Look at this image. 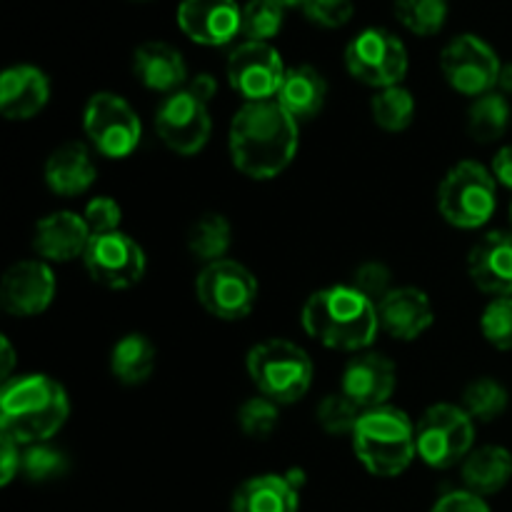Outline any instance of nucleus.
Here are the masks:
<instances>
[{"label":"nucleus","mask_w":512,"mask_h":512,"mask_svg":"<svg viewBox=\"0 0 512 512\" xmlns=\"http://www.w3.org/2000/svg\"><path fill=\"white\" fill-rule=\"evenodd\" d=\"M298 145L300 123L278 100L243 103L230 120V160L250 180H273L285 173Z\"/></svg>","instance_id":"f257e3e1"},{"label":"nucleus","mask_w":512,"mask_h":512,"mask_svg":"<svg viewBox=\"0 0 512 512\" xmlns=\"http://www.w3.org/2000/svg\"><path fill=\"white\" fill-rule=\"evenodd\" d=\"M300 323L308 338L340 353H360L375 343L380 330L378 305L353 285L315 290L300 310Z\"/></svg>","instance_id":"f03ea898"},{"label":"nucleus","mask_w":512,"mask_h":512,"mask_svg":"<svg viewBox=\"0 0 512 512\" xmlns=\"http://www.w3.org/2000/svg\"><path fill=\"white\" fill-rule=\"evenodd\" d=\"M70 415L68 393L48 375H18L0 390V435L20 448L48 443Z\"/></svg>","instance_id":"7ed1b4c3"},{"label":"nucleus","mask_w":512,"mask_h":512,"mask_svg":"<svg viewBox=\"0 0 512 512\" xmlns=\"http://www.w3.org/2000/svg\"><path fill=\"white\" fill-rule=\"evenodd\" d=\"M350 440L355 458L375 478H398L418 458L415 423L393 405L365 410Z\"/></svg>","instance_id":"20e7f679"},{"label":"nucleus","mask_w":512,"mask_h":512,"mask_svg":"<svg viewBox=\"0 0 512 512\" xmlns=\"http://www.w3.org/2000/svg\"><path fill=\"white\" fill-rule=\"evenodd\" d=\"M245 368L260 395L278 405L298 403L313 385V360L300 345L283 338L253 345L245 358Z\"/></svg>","instance_id":"39448f33"},{"label":"nucleus","mask_w":512,"mask_h":512,"mask_svg":"<svg viewBox=\"0 0 512 512\" xmlns=\"http://www.w3.org/2000/svg\"><path fill=\"white\" fill-rule=\"evenodd\" d=\"M498 208V180L475 160H460L445 173L438 188V210L445 223L460 230H478Z\"/></svg>","instance_id":"423d86ee"},{"label":"nucleus","mask_w":512,"mask_h":512,"mask_svg":"<svg viewBox=\"0 0 512 512\" xmlns=\"http://www.w3.org/2000/svg\"><path fill=\"white\" fill-rule=\"evenodd\" d=\"M418 458L435 470H450L463 465L473 453L475 420L460 405H430L415 423Z\"/></svg>","instance_id":"0eeeda50"},{"label":"nucleus","mask_w":512,"mask_h":512,"mask_svg":"<svg viewBox=\"0 0 512 512\" xmlns=\"http://www.w3.org/2000/svg\"><path fill=\"white\" fill-rule=\"evenodd\" d=\"M83 130L95 153L108 160H123L135 153L143 138L138 113L115 93H95L83 108Z\"/></svg>","instance_id":"6e6552de"},{"label":"nucleus","mask_w":512,"mask_h":512,"mask_svg":"<svg viewBox=\"0 0 512 512\" xmlns=\"http://www.w3.org/2000/svg\"><path fill=\"white\" fill-rule=\"evenodd\" d=\"M195 298L213 318L235 323L253 313L258 303V280L243 263L225 258L203 265L195 278Z\"/></svg>","instance_id":"1a4fd4ad"},{"label":"nucleus","mask_w":512,"mask_h":512,"mask_svg":"<svg viewBox=\"0 0 512 512\" xmlns=\"http://www.w3.org/2000/svg\"><path fill=\"white\" fill-rule=\"evenodd\" d=\"M345 68L370 88H393L408 75V50L385 28H365L345 48Z\"/></svg>","instance_id":"9d476101"},{"label":"nucleus","mask_w":512,"mask_h":512,"mask_svg":"<svg viewBox=\"0 0 512 512\" xmlns=\"http://www.w3.org/2000/svg\"><path fill=\"white\" fill-rule=\"evenodd\" d=\"M208 105V100L195 95L188 85L170 93L155 113V130L160 140L178 155L200 153L213 133Z\"/></svg>","instance_id":"9b49d317"},{"label":"nucleus","mask_w":512,"mask_h":512,"mask_svg":"<svg viewBox=\"0 0 512 512\" xmlns=\"http://www.w3.org/2000/svg\"><path fill=\"white\" fill-rule=\"evenodd\" d=\"M503 63L498 53L478 35H458L445 45L440 55V70L450 88L460 95L480 98L485 93H493L498 85V75Z\"/></svg>","instance_id":"f8f14e48"},{"label":"nucleus","mask_w":512,"mask_h":512,"mask_svg":"<svg viewBox=\"0 0 512 512\" xmlns=\"http://www.w3.org/2000/svg\"><path fill=\"white\" fill-rule=\"evenodd\" d=\"M285 65L278 50L270 43L235 45L228 58V83L245 103L275 100L285 78Z\"/></svg>","instance_id":"ddd939ff"},{"label":"nucleus","mask_w":512,"mask_h":512,"mask_svg":"<svg viewBox=\"0 0 512 512\" xmlns=\"http://www.w3.org/2000/svg\"><path fill=\"white\" fill-rule=\"evenodd\" d=\"M85 270L93 283L108 290H130L145 275V250L125 233L93 235L83 258Z\"/></svg>","instance_id":"4468645a"},{"label":"nucleus","mask_w":512,"mask_h":512,"mask_svg":"<svg viewBox=\"0 0 512 512\" xmlns=\"http://www.w3.org/2000/svg\"><path fill=\"white\" fill-rule=\"evenodd\" d=\"M55 273L45 260H18L0 280V308L15 318L45 313L55 298Z\"/></svg>","instance_id":"2eb2a0df"},{"label":"nucleus","mask_w":512,"mask_h":512,"mask_svg":"<svg viewBox=\"0 0 512 512\" xmlns=\"http://www.w3.org/2000/svg\"><path fill=\"white\" fill-rule=\"evenodd\" d=\"M398 385V370L390 358L380 353H360L348 360L340 375V393L353 400L360 410H375L388 405Z\"/></svg>","instance_id":"dca6fc26"},{"label":"nucleus","mask_w":512,"mask_h":512,"mask_svg":"<svg viewBox=\"0 0 512 512\" xmlns=\"http://www.w3.org/2000/svg\"><path fill=\"white\" fill-rule=\"evenodd\" d=\"M243 8L235 0H183L178 25L193 43L220 48L240 33Z\"/></svg>","instance_id":"f3484780"},{"label":"nucleus","mask_w":512,"mask_h":512,"mask_svg":"<svg viewBox=\"0 0 512 512\" xmlns=\"http://www.w3.org/2000/svg\"><path fill=\"white\" fill-rule=\"evenodd\" d=\"M93 240L88 223L80 213L73 210H55L35 223L33 250L45 263H70L83 260L88 245Z\"/></svg>","instance_id":"a211bd4d"},{"label":"nucleus","mask_w":512,"mask_h":512,"mask_svg":"<svg viewBox=\"0 0 512 512\" xmlns=\"http://www.w3.org/2000/svg\"><path fill=\"white\" fill-rule=\"evenodd\" d=\"M468 275L485 295L512 298V230H493L473 245Z\"/></svg>","instance_id":"6ab92c4d"},{"label":"nucleus","mask_w":512,"mask_h":512,"mask_svg":"<svg viewBox=\"0 0 512 512\" xmlns=\"http://www.w3.org/2000/svg\"><path fill=\"white\" fill-rule=\"evenodd\" d=\"M378 318L383 333L403 343H413L433 328L435 310L425 290L405 285V288H393L388 298L380 300Z\"/></svg>","instance_id":"aec40b11"},{"label":"nucleus","mask_w":512,"mask_h":512,"mask_svg":"<svg viewBox=\"0 0 512 512\" xmlns=\"http://www.w3.org/2000/svg\"><path fill=\"white\" fill-rule=\"evenodd\" d=\"M50 80L35 65H13L0 75V113L8 120H30L48 105Z\"/></svg>","instance_id":"412c9836"},{"label":"nucleus","mask_w":512,"mask_h":512,"mask_svg":"<svg viewBox=\"0 0 512 512\" xmlns=\"http://www.w3.org/2000/svg\"><path fill=\"white\" fill-rule=\"evenodd\" d=\"M95 175H98V170H95L93 153H90L88 145L78 143V140H70V143L55 148L43 168L45 185L60 198L83 195L85 190L93 188Z\"/></svg>","instance_id":"4be33fe9"},{"label":"nucleus","mask_w":512,"mask_h":512,"mask_svg":"<svg viewBox=\"0 0 512 512\" xmlns=\"http://www.w3.org/2000/svg\"><path fill=\"white\" fill-rule=\"evenodd\" d=\"M133 73L145 88L155 90V93L170 95L188 85L185 83L188 68H185L183 53L160 40H150V43L135 48Z\"/></svg>","instance_id":"5701e85b"},{"label":"nucleus","mask_w":512,"mask_h":512,"mask_svg":"<svg viewBox=\"0 0 512 512\" xmlns=\"http://www.w3.org/2000/svg\"><path fill=\"white\" fill-rule=\"evenodd\" d=\"M230 508L233 512H298L300 490L288 475H255L235 490Z\"/></svg>","instance_id":"b1692460"},{"label":"nucleus","mask_w":512,"mask_h":512,"mask_svg":"<svg viewBox=\"0 0 512 512\" xmlns=\"http://www.w3.org/2000/svg\"><path fill=\"white\" fill-rule=\"evenodd\" d=\"M325 98H328V83H325L323 73L313 68V65H293L285 70L283 85H280L278 100L298 123L315 118L323 110Z\"/></svg>","instance_id":"393cba45"},{"label":"nucleus","mask_w":512,"mask_h":512,"mask_svg":"<svg viewBox=\"0 0 512 512\" xmlns=\"http://www.w3.org/2000/svg\"><path fill=\"white\" fill-rule=\"evenodd\" d=\"M465 490L480 495H495L510 483L512 478V453L503 445H483L475 448L460 465Z\"/></svg>","instance_id":"a878e982"},{"label":"nucleus","mask_w":512,"mask_h":512,"mask_svg":"<svg viewBox=\"0 0 512 512\" xmlns=\"http://www.w3.org/2000/svg\"><path fill=\"white\" fill-rule=\"evenodd\" d=\"M155 370V345L145 335L128 333L113 345L110 373L123 385H140Z\"/></svg>","instance_id":"bb28decb"},{"label":"nucleus","mask_w":512,"mask_h":512,"mask_svg":"<svg viewBox=\"0 0 512 512\" xmlns=\"http://www.w3.org/2000/svg\"><path fill=\"white\" fill-rule=\"evenodd\" d=\"M230 243H233V228H230L228 218L220 213L200 215L188 230L190 255L203 265L225 260Z\"/></svg>","instance_id":"cd10ccee"},{"label":"nucleus","mask_w":512,"mask_h":512,"mask_svg":"<svg viewBox=\"0 0 512 512\" xmlns=\"http://www.w3.org/2000/svg\"><path fill=\"white\" fill-rule=\"evenodd\" d=\"M512 110L503 93H485L468 110V133L475 143H495L510 128Z\"/></svg>","instance_id":"c85d7f7f"},{"label":"nucleus","mask_w":512,"mask_h":512,"mask_svg":"<svg viewBox=\"0 0 512 512\" xmlns=\"http://www.w3.org/2000/svg\"><path fill=\"white\" fill-rule=\"evenodd\" d=\"M510 395L503 383L495 378H475L465 385L460 408L475 420V423H493L508 410Z\"/></svg>","instance_id":"c756f323"},{"label":"nucleus","mask_w":512,"mask_h":512,"mask_svg":"<svg viewBox=\"0 0 512 512\" xmlns=\"http://www.w3.org/2000/svg\"><path fill=\"white\" fill-rule=\"evenodd\" d=\"M370 113H373V120L378 128L388 130V133H400V130H405L413 123L415 98L403 85L383 88L373 95Z\"/></svg>","instance_id":"7c9ffc66"},{"label":"nucleus","mask_w":512,"mask_h":512,"mask_svg":"<svg viewBox=\"0 0 512 512\" xmlns=\"http://www.w3.org/2000/svg\"><path fill=\"white\" fill-rule=\"evenodd\" d=\"M395 18L415 35H435L448 18V0H393Z\"/></svg>","instance_id":"2f4dec72"},{"label":"nucleus","mask_w":512,"mask_h":512,"mask_svg":"<svg viewBox=\"0 0 512 512\" xmlns=\"http://www.w3.org/2000/svg\"><path fill=\"white\" fill-rule=\"evenodd\" d=\"M20 473L30 483H50L68 473V455L50 443H35L23 448V465Z\"/></svg>","instance_id":"473e14b6"},{"label":"nucleus","mask_w":512,"mask_h":512,"mask_svg":"<svg viewBox=\"0 0 512 512\" xmlns=\"http://www.w3.org/2000/svg\"><path fill=\"white\" fill-rule=\"evenodd\" d=\"M283 28V5L273 0H248L243 5L240 33L253 43H268Z\"/></svg>","instance_id":"72a5a7b5"},{"label":"nucleus","mask_w":512,"mask_h":512,"mask_svg":"<svg viewBox=\"0 0 512 512\" xmlns=\"http://www.w3.org/2000/svg\"><path fill=\"white\" fill-rule=\"evenodd\" d=\"M315 415H318V425L328 435H335V438L350 435L353 438L355 428H358V420L363 418V410L353 400L345 398L343 393H333L320 400Z\"/></svg>","instance_id":"f704fd0d"},{"label":"nucleus","mask_w":512,"mask_h":512,"mask_svg":"<svg viewBox=\"0 0 512 512\" xmlns=\"http://www.w3.org/2000/svg\"><path fill=\"white\" fill-rule=\"evenodd\" d=\"M280 420V405L265 395L248 398L238 410V425L248 438L265 440L275 433Z\"/></svg>","instance_id":"c9c22d12"},{"label":"nucleus","mask_w":512,"mask_h":512,"mask_svg":"<svg viewBox=\"0 0 512 512\" xmlns=\"http://www.w3.org/2000/svg\"><path fill=\"white\" fill-rule=\"evenodd\" d=\"M480 333L495 350H512V298H493L485 305Z\"/></svg>","instance_id":"e433bc0d"},{"label":"nucleus","mask_w":512,"mask_h":512,"mask_svg":"<svg viewBox=\"0 0 512 512\" xmlns=\"http://www.w3.org/2000/svg\"><path fill=\"white\" fill-rule=\"evenodd\" d=\"M350 285L360 290L368 300H373L375 305H380V300L388 298V293L393 290V273L380 260H368V263L355 268Z\"/></svg>","instance_id":"4c0bfd02"},{"label":"nucleus","mask_w":512,"mask_h":512,"mask_svg":"<svg viewBox=\"0 0 512 512\" xmlns=\"http://www.w3.org/2000/svg\"><path fill=\"white\" fill-rule=\"evenodd\" d=\"M83 218L93 235L118 233L120 223H123V208L108 195H100V198H93L85 205Z\"/></svg>","instance_id":"58836bf2"},{"label":"nucleus","mask_w":512,"mask_h":512,"mask_svg":"<svg viewBox=\"0 0 512 512\" xmlns=\"http://www.w3.org/2000/svg\"><path fill=\"white\" fill-rule=\"evenodd\" d=\"M303 13L320 28H343L353 18V0H305Z\"/></svg>","instance_id":"ea45409f"},{"label":"nucleus","mask_w":512,"mask_h":512,"mask_svg":"<svg viewBox=\"0 0 512 512\" xmlns=\"http://www.w3.org/2000/svg\"><path fill=\"white\" fill-rule=\"evenodd\" d=\"M430 512H490V508L485 498L470 490H453V493H445Z\"/></svg>","instance_id":"a19ab883"},{"label":"nucleus","mask_w":512,"mask_h":512,"mask_svg":"<svg viewBox=\"0 0 512 512\" xmlns=\"http://www.w3.org/2000/svg\"><path fill=\"white\" fill-rule=\"evenodd\" d=\"M23 465V448L15 440L0 435V485H10Z\"/></svg>","instance_id":"79ce46f5"},{"label":"nucleus","mask_w":512,"mask_h":512,"mask_svg":"<svg viewBox=\"0 0 512 512\" xmlns=\"http://www.w3.org/2000/svg\"><path fill=\"white\" fill-rule=\"evenodd\" d=\"M490 173H493V178L498 180L500 185L512 190V145H505V148H500L498 153H495Z\"/></svg>","instance_id":"37998d69"},{"label":"nucleus","mask_w":512,"mask_h":512,"mask_svg":"<svg viewBox=\"0 0 512 512\" xmlns=\"http://www.w3.org/2000/svg\"><path fill=\"white\" fill-rule=\"evenodd\" d=\"M188 88L193 90L195 95H200V98L203 100H213V95H215V90H218V83H215V78L210 73H200V75H195L193 80H190L188 83Z\"/></svg>","instance_id":"c03bdc74"},{"label":"nucleus","mask_w":512,"mask_h":512,"mask_svg":"<svg viewBox=\"0 0 512 512\" xmlns=\"http://www.w3.org/2000/svg\"><path fill=\"white\" fill-rule=\"evenodd\" d=\"M13 365H15V350L13 345H10L8 335H3V383L5 380H10V373H13Z\"/></svg>","instance_id":"a18cd8bd"},{"label":"nucleus","mask_w":512,"mask_h":512,"mask_svg":"<svg viewBox=\"0 0 512 512\" xmlns=\"http://www.w3.org/2000/svg\"><path fill=\"white\" fill-rule=\"evenodd\" d=\"M498 93L503 95H512V63H503V68H500V75H498Z\"/></svg>","instance_id":"49530a36"},{"label":"nucleus","mask_w":512,"mask_h":512,"mask_svg":"<svg viewBox=\"0 0 512 512\" xmlns=\"http://www.w3.org/2000/svg\"><path fill=\"white\" fill-rule=\"evenodd\" d=\"M273 3L283 5V8H290V5H303L305 0H273Z\"/></svg>","instance_id":"de8ad7c7"},{"label":"nucleus","mask_w":512,"mask_h":512,"mask_svg":"<svg viewBox=\"0 0 512 512\" xmlns=\"http://www.w3.org/2000/svg\"><path fill=\"white\" fill-rule=\"evenodd\" d=\"M510 230H512V203H510Z\"/></svg>","instance_id":"09e8293b"}]
</instances>
